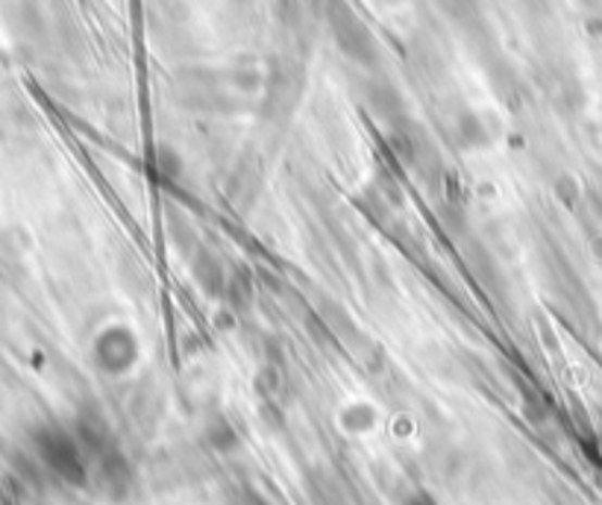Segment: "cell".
<instances>
[{
  "mask_svg": "<svg viewBox=\"0 0 602 505\" xmlns=\"http://www.w3.org/2000/svg\"><path fill=\"white\" fill-rule=\"evenodd\" d=\"M39 450L41 458L50 465V470H57L62 479H68L74 485L86 482L89 467H86V456H83V450H79V444L74 438L60 432V429H48V432L39 438Z\"/></svg>",
  "mask_w": 602,
  "mask_h": 505,
  "instance_id": "cell-1",
  "label": "cell"
},
{
  "mask_svg": "<svg viewBox=\"0 0 602 505\" xmlns=\"http://www.w3.org/2000/svg\"><path fill=\"white\" fill-rule=\"evenodd\" d=\"M412 505H435L429 496H417V500H412Z\"/></svg>",
  "mask_w": 602,
  "mask_h": 505,
  "instance_id": "cell-2",
  "label": "cell"
}]
</instances>
